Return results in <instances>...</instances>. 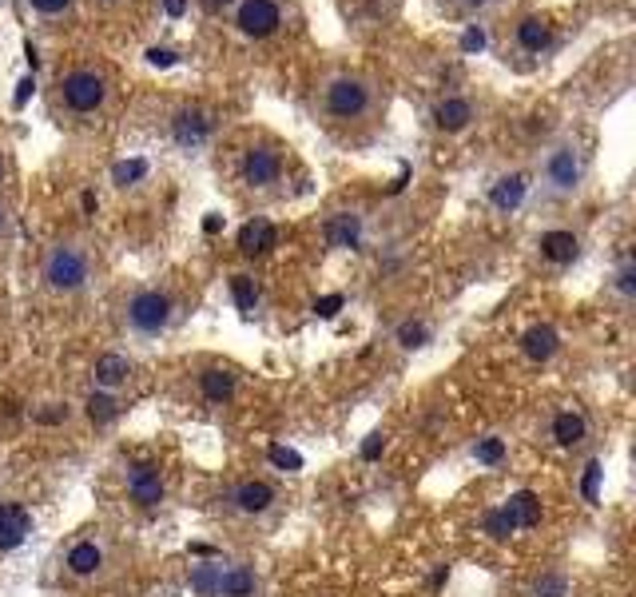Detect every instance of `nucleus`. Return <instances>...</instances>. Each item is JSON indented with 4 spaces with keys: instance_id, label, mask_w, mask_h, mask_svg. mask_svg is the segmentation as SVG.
I'll use <instances>...</instances> for the list:
<instances>
[{
    "instance_id": "17",
    "label": "nucleus",
    "mask_w": 636,
    "mask_h": 597,
    "mask_svg": "<svg viewBox=\"0 0 636 597\" xmlns=\"http://www.w3.org/2000/svg\"><path fill=\"white\" fill-rule=\"evenodd\" d=\"M200 390L207 403H227V398L235 395V375L231 371H219V366H211V371L200 375Z\"/></svg>"
},
{
    "instance_id": "37",
    "label": "nucleus",
    "mask_w": 636,
    "mask_h": 597,
    "mask_svg": "<svg viewBox=\"0 0 636 597\" xmlns=\"http://www.w3.org/2000/svg\"><path fill=\"white\" fill-rule=\"evenodd\" d=\"M36 13H44V16H56V13H64V8L72 5V0H28Z\"/></svg>"
},
{
    "instance_id": "10",
    "label": "nucleus",
    "mask_w": 636,
    "mask_h": 597,
    "mask_svg": "<svg viewBox=\"0 0 636 597\" xmlns=\"http://www.w3.org/2000/svg\"><path fill=\"white\" fill-rule=\"evenodd\" d=\"M231 502H235L239 514H267L271 502H275V490H271L267 482H255V478H251V482H243L231 494Z\"/></svg>"
},
{
    "instance_id": "19",
    "label": "nucleus",
    "mask_w": 636,
    "mask_h": 597,
    "mask_svg": "<svg viewBox=\"0 0 636 597\" xmlns=\"http://www.w3.org/2000/svg\"><path fill=\"white\" fill-rule=\"evenodd\" d=\"M255 593V573L243 566H227L219 578V597H251Z\"/></svg>"
},
{
    "instance_id": "35",
    "label": "nucleus",
    "mask_w": 636,
    "mask_h": 597,
    "mask_svg": "<svg viewBox=\"0 0 636 597\" xmlns=\"http://www.w3.org/2000/svg\"><path fill=\"white\" fill-rule=\"evenodd\" d=\"M338 307H343V295H326V299L314 303V314H318V319H334Z\"/></svg>"
},
{
    "instance_id": "31",
    "label": "nucleus",
    "mask_w": 636,
    "mask_h": 597,
    "mask_svg": "<svg viewBox=\"0 0 636 597\" xmlns=\"http://www.w3.org/2000/svg\"><path fill=\"white\" fill-rule=\"evenodd\" d=\"M474 454H477V462H486V466H498L501 458H506V442H501V438H481Z\"/></svg>"
},
{
    "instance_id": "45",
    "label": "nucleus",
    "mask_w": 636,
    "mask_h": 597,
    "mask_svg": "<svg viewBox=\"0 0 636 597\" xmlns=\"http://www.w3.org/2000/svg\"><path fill=\"white\" fill-rule=\"evenodd\" d=\"M219 223H223V220H219V215H207V223H203V227L215 235V232H219Z\"/></svg>"
},
{
    "instance_id": "21",
    "label": "nucleus",
    "mask_w": 636,
    "mask_h": 597,
    "mask_svg": "<svg viewBox=\"0 0 636 597\" xmlns=\"http://www.w3.org/2000/svg\"><path fill=\"white\" fill-rule=\"evenodd\" d=\"M207 128H211V124L203 119V112H180V116H175V139H180L183 148L203 144Z\"/></svg>"
},
{
    "instance_id": "13",
    "label": "nucleus",
    "mask_w": 636,
    "mask_h": 597,
    "mask_svg": "<svg viewBox=\"0 0 636 597\" xmlns=\"http://www.w3.org/2000/svg\"><path fill=\"white\" fill-rule=\"evenodd\" d=\"M275 247V227H271L267 220H251L243 232H239V252L243 255H262Z\"/></svg>"
},
{
    "instance_id": "38",
    "label": "nucleus",
    "mask_w": 636,
    "mask_h": 597,
    "mask_svg": "<svg viewBox=\"0 0 636 597\" xmlns=\"http://www.w3.org/2000/svg\"><path fill=\"white\" fill-rule=\"evenodd\" d=\"M382 447H386V438H382V434H370V438H366V447H362V458H366V462H374L378 454H382Z\"/></svg>"
},
{
    "instance_id": "34",
    "label": "nucleus",
    "mask_w": 636,
    "mask_h": 597,
    "mask_svg": "<svg viewBox=\"0 0 636 597\" xmlns=\"http://www.w3.org/2000/svg\"><path fill=\"white\" fill-rule=\"evenodd\" d=\"M112 176H116V183H136V180H144V176H148V164H144V160H131V164H116V168H112Z\"/></svg>"
},
{
    "instance_id": "27",
    "label": "nucleus",
    "mask_w": 636,
    "mask_h": 597,
    "mask_svg": "<svg viewBox=\"0 0 636 597\" xmlns=\"http://www.w3.org/2000/svg\"><path fill=\"white\" fill-rule=\"evenodd\" d=\"M231 295H235V303H239V311H255V303H259V291H255V279L251 275H235L231 279Z\"/></svg>"
},
{
    "instance_id": "5",
    "label": "nucleus",
    "mask_w": 636,
    "mask_h": 597,
    "mask_svg": "<svg viewBox=\"0 0 636 597\" xmlns=\"http://www.w3.org/2000/svg\"><path fill=\"white\" fill-rule=\"evenodd\" d=\"M282 25V13H279V5L275 0H239V8H235V28L243 32V36L251 40H262V36H271Z\"/></svg>"
},
{
    "instance_id": "39",
    "label": "nucleus",
    "mask_w": 636,
    "mask_h": 597,
    "mask_svg": "<svg viewBox=\"0 0 636 597\" xmlns=\"http://www.w3.org/2000/svg\"><path fill=\"white\" fill-rule=\"evenodd\" d=\"M36 418H40V422H60V418H68V407H56V410H40Z\"/></svg>"
},
{
    "instance_id": "47",
    "label": "nucleus",
    "mask_w": 636,
    "mask_h": 597,
    "mask_svg": "<svg viewBox=\"0 0 636 597\" xmlns=\"http://www.w3.org/2000/svg\"><path fill=\"white\" fill-rule=\"evenodd\" d=\"M0 227H5V208H0Z\"/></svg>"
},
{
    "instance_id": "24",
    "label": "nucleus",
    "mask_w": 636,
    "mask_h": 597,
    "mask_svg": "<svg viewBox=\"0 0 636 597\" xmlns=\"http://www.w3.org/2000/svg\"><path fill=\"white\" fill-rule=\"evenodd\" d=\"M553 438L561 442V447H577V442L585 438V418L573 415V410L557 415V418H553Z\"/></svg>"
},
{
    "instance_id": "16",
    "label": "nucleus",
    "mask_w": 636,
    "mask_h": 597,
    "mask_svg": "<svg viewBox=\"0 0 636 597\" xmlns=\"http://www.w3.org/2000/svg\"><path fill=\"white\" fill-rule=\"evenodd\" d=\"M100 566H104V550L96 546V541H76L68 550V570L76 578H87V573H96Z\"/></svg>"
},
{
    "instance_id": "22",
    "label": "nucleus",
    "mask_w": 636,
    "mask_h": 597,
    "mask_svg": "<svg viewBox=\"0 0 636 597\" xmlns=\"http://www.w3.org/2000/svg\"><path fill=\"white\" fill-rule=\"evenodd\" d=\"M489 200H493V208H498V211H513V208H518V203L525 200V180H521V176L498 180V188L489 191Z\"/></svg>"
},
{
    "instance_id": "9",
    "label": "nucleus",
    "mask_w": 636,
    "mask_h": 597,
    "mask_svg": "<svg viewBox=\"0 0 636 597\" xmlns=\"http://www.w3.org/2000/svg\"><path fill=\"white\" fill-rule=\"evenodd\" d=\"M32 534V514L16 502H0V550H16Z\"/></svg>"
},
{
    "instance_id": "26",
    "label": "nucleus",
    "mask_w": 636,
    "mask_h": 597,
    "mask_svg": "<svg viewBox=\"0 0 636 597\" xmlns=\"http://www.w3.org/2000/svg\"><path fill=\"white\" fill-rule=\"evenodd\" d=\"M326 235H331L334 247H354L358 243V215H338V220H331Z\"/></svg>"
},
{
    "instance_id": "40",
    "label": "nucleus",
    "mask_w": 636,
    "mask_h": 597,
    "mask_svg": "<svg viewBox=\"0 0 636 597\" xmlns=\"http://www.w3.org/2000/svg\"><path fill=\"white\" fill-rule=\"evenodd\" d=\"M28 92H32V76H25V80L16 84V104H25V100H28Z\"/></svg>"
},
{
    "instance_id": "6",
    "label": "nucleus",
    "mask_w": 636,
    "mask_h": 597,
    "mask_svg": "<svg viewBox=\"0 0 636 597\" xmlns=\"http://www.w3.org/2000/svg\"><path fill=\"white\" fill-rule=\"evenodd\" d=\"M128 490H131V502L151 510V506L163 502V478H159V470L151 462H136L128 470Z\"/></svg>"
},
{
    "instance_id": "43",
    "label": "nucleus",
    "mask_w": 636,
    "mask_h": 597,
    "mask_svg": "<svg viewBox=\"0 0 636 597\" xmlns=\"http://www.w3.org/2000/svg\"><path fill=\"white\" fill-rule=\"evenodd\" d=\"M148 57H151V64H163V68H168V64L175 60V57H171V52H159V48H151V52H148Z\"/></svg>"
},
{
    "instance_id": "49",
    "label": "nucleus",
    "mask_w": 636,
    "mask_h": 597,
    "mask_svg": "<svg viewBox=\"0 0 636 597\" xmlns=\"http://www.w3.org/2000/svg\"><path fill=\"white\" fill-rule=\"evenodd\" d=\"M0 176H5V164H0Z\"/></svg>"
},
{
    "instance_id": "25",
    "label": "nucleus",
    "mask_w": 636,
    "mask_h": 597,
    "mask_svg": "<svg viewBox=\"0 0 636 597\" xmlns=\"http://www.w3.org/2000/svg\"><path fill=\"white\" fill-rule=\"evenodd\" d=\"M116 415H119V403L108 395V390H92V395H87V418H92V422H100V427H104V422H112Z\"/></svg>"
},
{
    "instance_id": "33",
    "label": "nucleus",
    "mask_w": 636,
    "mask_h": 597,
    "mask_svg": "<svg viewBox=\"0 0 636 597\" xmlns=\"http://www.w3.org/2000/svg\"><path fill=\"white\" fill-rule=\"evenodd\" d=\"M533 597H565V578L561 573H545V578H537Z\"/></svg>"
},
{
    "instance_id": "48",
    "label": "nucleus",
    "mask_w": 636,
    "mask_h": 597,
    "mask_svg": "<svg viewBox=\"0 0 636 597\" xmlns=\"http://www.w3.org/2000/svg\"><path fill=\"white\" fill-rule=\"evenodd\" d=\"M104 5H119V0H104Z\"/></svg>"
},
{
    "instance_id": "14",
    "label": "nucleus",
    "mask_w": 636,
    "mask_h": 597,
    "mask_svg": "<svg viewBox=\"0 0 636 597\" xmlns=\"http://www.w3.org/2000/svg\"><path fill=\"white\" fill-rule=\"evenodd\" d=\"M506 510H509V518H513V522H518V530H529V526L541 522V498H537L533 490L513 494L509 502H506Z\"/></svg>"
},
{
    "instance_id": "11",
    "label": "nucleus",
    "mask_w": 636,
    "mask_h": 597,
    "mask_svg": "<svg viewBox=\"0 0 636 597\" xmlns=\"http://www.w3.org/2000/svg\"><path fill=\"white\" fill-rule=\"evenodd\" d=\"M557 346H561V335H557L549 323H541V327H529L521 335V351L533 358V363H545V358L557 355Z\"/></svg>"
},
{
    "instance_id": "7",
    "label": "nucleus",
    "mask_w": 636,
    "mask_h": 597,
    "mask_svg": "<svg viewBox=\"0 0 636 597\" xmlns=\"http://www.w3.org/2000/svg\"><path fill=\"white\" fill-rule=\"evenodd\" d=\"M279 171H282V160L271 148H251L243 156V183H251V188H271L279 180Z\"/></svg>"
},
{
    "instance_id": "18",
    "label": "nucleus",
    "mask_w": 636,
    "mask_h": 597,
    "mask_svg": "<svg viewBox=\"0 0 636 597\" xmlns=\"http://www.w3.org/2000/svg\"><path fill=\"white\" fill-rule=\"evenodd\" d=\"M119 383H128V358L124 355H100L96 358V386L116 390Z\"/></svg>"
},
{
    "instance_id": "30",
    "label": "nucleus",
    "mask_w": 636,
    "mask_h": 597,
    "mask_svg": "<svg viewBox=\"0 0 636 597\" xmlns=\"http://www.w3.org/2000/svg\"><path fill=\"white\" fill-rule=\"evenodd\" d=\"M600 474H605V470H600L597 458L585 466V478H580V494H585V502H597V494H600Z\"/></svg>"
},
{
    "instance_id": "29",
    "label": "nucleus",
    "mask_w": 636,
    "mask_h": 597,
    "mask_svg": "<svg viewBox=\"0 0 636 597\" xmlns=\"http://www.w3.org/2000/svg\"><path fill=\"white\" fill-rule=\"evenodd\" d=\"M426 339H430V327H426V323H402V327H398V343L405 346V351L422 346Z\"/></svg>"
},
{
    "instance_id": "20",
    "label": "nucleus",
    "mask_w": 636,
    "mask_h": 597,
    "mask_svg": "<svg viewBox=\"0 0 636 597\" xmlns=\"http://www.w3.org/2000/svg\"><path fill=\"white\" fill-rule=\"evenodd\" d=\"M518 45H521L525 52H541V48L553 45V32H549V25H545V20L529 16V20H521V25H518Z\"/></svg>"
},
{
    "instance_id": "41",
    "label": "nucleus",
    "mask_w": 636,
    "mask_h": 597,
    "mask_svg": "<svg viewBox=\"0 0 636 597\" xmlns=\"http://www.w3.org/2000/svg\"><path fill=\"white\" fill-rule=\"evenodd\" d=\"M481 45H486V36H481L477 28H469L466 32V48H481Z\"/></svg>"
},
{
    "instance_id": "1",
    "label": "nucleus",
    "mask_w": 636,
    "mask_h": 597,
    "mask_svg": "<svg viewBox=\"0 0 636 597\" xmlns=\"http://www.w3.org/2000/svg\"><path fill=\"white\" fill-rule=\"evenodd\" d=\"M84 279H87V255L80 247H72V243L52 247L48 259H44V283L52 291H76V287H84Z\"/></svg>"
},
{
    "instance_id": "4",
    "label": "nucleus",
    "mask_w": 636,
    "mask_h": 597,
    "mask_svg": "<svg viewBox=\"0 0 636 597\" xmlns=\"http://www.w3.org/2000/svg\"><path fill=\"white\" fill-rule=\"evenodd\" d=\"M128 323L139 335H159L171 323V299L163 291H136L128 299Z\"/></svg>"
},
{
    "instance_id": "2",
    "label": "nucleus",
    "mask_w": 636,
    "mask_h": 597,
    "mask_svg": "<svg viewBox=\"0 0 636 597\" xmlns=\"http://www.w3.org/2000/svg\"><path fill=\"white\" fill-rule=\"evenodd\" d=\"M323 104L334 119H358L370 108V88L358 76H334L323 92Z\"/></svg>"
},
{
    "instance_id": "42",
    "label": "nucleus",
    "mask_w": 636,
    "mask_h": 597,
    "mask_svg": "<svg viewBox=\"0 0 636 597\" xmlns=\"http://www.w3.org/2000/svg\"><path fill=\"white\" fill-rule=\"evenodd\" d=\"M163 5H168L171 16H183V13H188V0H163Z\"/></svg>"
},
{
    "instance_id": "12",
    "label": "nucleus",
    "mask_w": 636,
    "mask_h": 597,
    "mask_svg": "<svg viewBox=\"0 0 636 597\" xmlns=\"http://www.w3.org/2000/svg\"><path fill=\"white\" fill-rule=\"evenodd\" d=\"M474 119V104L462 100V96H449L434 108V124L442 128V132H462V128Z\"/></svg>"
},
{
    "instance_id": "3",
    "label": "nucleus",
    "mask_w": 636,
    "mask_h": 597,
    "mask_svg": "<svg viewBox=\"0 0 636 597\" xmlns=\"http://www.w3.org/2000/svg\"><path fill=\"white\" fill-rule=\"evenodd\" d=\"M60 96H64V104L72 108V112H96L104 100H108V84H104V76L100 72H92V68H76L68 72L60 80Z\"/></svg>"
},
{
    "instance_id": "44",
    "label": "nucleus",
    "mask_w": 636,
    "mask_h": 597,
    "mask_svg": "<svg viewBox=\"0 0 636 597\" xmlns=\"http://www.w3.org/2000/svg\"><path fill=\"white\" fill-rule=\"evenodd\" d=\"M231 0H203V8H211V13H219V8H227Z\"/></svg>"
},
{
    "instance_id": "46",
    "label": "nucleus",
    "mask_w": 636,
    "mask_h": 597,
    "mask_svg": "<svg viewBox=\"0 0 636 597\" xmlns=\"http://www.w3.org/2000/svg\"><path fill=\"white\" fill-rule=\"evenodd\" d=\"M466 5H474V8H477V5H489V0H466Z\"/></svg>"
},
{
    "instance_id": "28",
    "label": "nucleus",
    "mask_w": 636,
    "mask_h": 597,
    "mask_svg": "<svg viewBox=\"0 0 636 597\" xmlns=\"http://www.w3.org/2000/svg\"><path fill=\"white\" fill-rule=\"evenodd\" d=\"M513 530H518V522L509 518V510H506V506H501V510H489V514H486V534H489V538L506 541V538L513 534Z\"/></svg>"
},
{
    "instance_id": "23",
    "label": "nucleus",
    "mask_w": 636,
    "mask_h": 597,
    "mask_svg": "<svg viewBox=\"0 0 636 597\" xmlns=\"http://www.w3.org/2000/svg\"><path fill=\"white\" fill-rule=\"evenodd\" d=\"M219 578H223V566L219 561H203V566H191V590L200 597H219Z\"/></svg>"
},
{
    "instance_id": "32",
    "label": "nucleus",
    "mask_w": 636,
    "mask_h": 597,
    "mask_svg": "<svg viewBox=\"0 0 636 597\" xmlns=\"http://www.w3.org/2000/svg\"><path fill=\"white\" fill-rule=\"evenodd\" d=\"M267 458L279 466V470H303V454L299 450H291V447H271L267 450Z\"/></svg>"
},
{
    "instance_id": "15",
    "label": "nucleus",
    "mask_w": 636,
    "mask_h": 597,
    "mask_svg": "<svg viewBox=\"0 0 636 597\" xmlns=\"http://www.w3.org/2000/svg\"><path fill=\"white\" fill-rule=\"evenodd\" d=\"M577 252H580V243H577L573 232H549V235H541V255L553 259V263H573Z\"/></svg>"
},
{
    "instance_id": "36",
    "label": "nucleus",
    "mask_w": 636,
    "mask_h": 597,
    "mask_svg": "<svg viewBox=\"0 0 636 597\" xmlns=\"http://www.w3.org/2000/svg\"><path fill=\"white\" fill-rule=\"evenodd\" d=\"M617 291H621V295H632V291H636V267H632V263H624V267H621V275H617Z\"/></svg>"
},
{
    "instance_id": "8",
    "label": "nucleus",
    "mask_w": 636,
    "mask_h": 597,
    "mask_svg": "<svg viewBox=\"0 0 636 597\" xmlns=\"http://www.w3.org/2000/svg\"><path fill=\"white\" fill-rule=\"evenodd\" d=\"M545 180L553 183V191H577L580 183V160L573 148H557L545 164Z\"/></svg>"
}]
</instances>
